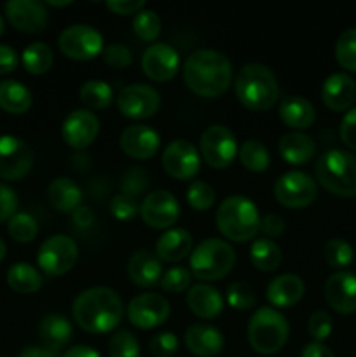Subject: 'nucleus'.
<instances>
[{
    "mask_svg": "<svg viewBox=\"0 0 356 357\" xmlns=\"http://www.w3.org/2000/svg\"><path fill=\"white\" fill-rule=\"evenodd\" d=\"M73 321L84 331L93 335H103L115 330L124 316V305L112 288L94 286L84 289L72 303Z\"/></svg>",
    "mask_w": 356,
    "mask_h": 357,
    "instance_id": "f257e3e1",
    "label": "nucleus"
},
{
    "mask_svg": "<svg viewBox=\"0 0 356 357\" xmlns=\"http://www.w3.org/2000/svg\"><path fill=\"white\" fill-rule=\"evenodd\" d=\"M184 80L198 96L216 98L232 84V65L223 52L198 49L185 59Z\"/></svg>",
    "mask_w": 356,
    "mask_h": 357,
    "instance_id": "f03ea898",
    "label": "nucleus"
},
{
    "mask_svg": "<svg viewBox=\"0 0 356 357\" xmlns=\"http://www.w3.org/2000/svg\"><path fill=\"white\" fill-rule=\"evenodd\" d=\"M236 96L253 112H265L276 105L279 98L278 79L269 66L248 63L237 72L234 80Z\"/></svg>",
    "mask_w": 356,
    "mask_h": 357,
    "instance_id": "7ed1b4c3",
    "label": "nucleus"
},
{
    "mask_svg": "<svg viewBox=\"0 0 356 357\" xmlns=\"http://www.w3.org/2000/svg\"><path fill=\"white\" fill-rule=\"evenodd\" d=\"M215 220L220 234L234 243H246L260 232V213L255 202L244 195L223 199L216 209Z\"/></svg>",
    "mask_w": 356,
    "mask_h": 357,
    "instance_id": "20e7f679",
    "label": "nucleus"
},
{
    "mask_svg": "<svg viewBox=\"0 0 356 357\" xmlns=\"http://www.w3.org/2000/svg\"><path fill=\"white\" fill-rule=\"evenodd\" d=\"M316 178L321 187L339 197L356 195V155L346 150H328L318 159Z\"/></svg>",
    "mask_w": 356,
    "mask_h": 357,
    "instance_id": "39448f33",
    "label": "nucleus"
},
{
    "mask_svg": "<svg viewBox=\"0 0 356 357\" xmlns=\"http://www.w3.org/2000/svg\"><path fill=\"white\" fill-rule=\"evenodd\" d=\"M290 326L285 316L272 307L255 310L248 323V342L251 349L262 356H271L281 351L288 340Z\"/></svg>",
    "mask_w": 356,
    "mask_h": 357,
    "instance_id": "423d86ee",
    "label": "nucleus"
},
{
    "mask_svg": "<svg viewBox=\"0 0 356 357\" xmlns=\"http://www.w3.org/2000/svg\"><path fill=\"white\" fill-rule=\"evenodd\" d=\"M236 265V251L222 239H205L192 250L191 272L201 281H218Z\"/></svg>",
    "mask_w": 356,
    "mask_h": 357,
    "instance_id": "0eeeda50",
    "label": "nucleus"
},
{
    "mask_svg": "<svg viewBox=\"0 0 356 357\" xmlns=\"http://www.w3.org/2000/svg\"><path fill=\"white\" fill-rule=\"evenodd\" d=\"M79 258V248L72 237L63 234L51 236L40 244L37 253V264L40 271L49 278H59L72 271Z\"/></svg>",
    "mask_w": 356,
    "mask_h": 357,
    "instance_id": "6e6552de",
    "label": "nucleus"
},
{
    "mask_svg": "<svg viewBox=\"0 0 356 357\" xmlns=\"http://www.w3.org/2000/svg\"><path fill=\"white\" fill-rule=\"evenodd\" d=\"M59 51L75 61H87L103 52V35L91 24H70L58 37Z\"/></svg>",
    "mask_w": 356,
    "mask_h": 357,
    "instance_id": "1a4fd4ad",
    "label": "nucleus"
},
{
    "mask_svg": "<svg viewBox=\"0 0 356 357\" xmlns=\"http://www.w3.org/2000/svg\"><path fill=\"white\" fill-rule=\"evenodd\" d=\"M199 150L209 167L225 169L237 155L236 136L225 126H209L199 139Z\"/></svg>",
    "mask_w": 356,
    "mask_h": 357,
    "instance_id": "9d476101",
    "label": "nucleus"
},
{
    "mask_svg": "<svg viewBox=\"0 0 356 357\" xmlns=\"http://www.w3.org/2000/svg\"><path fill=\"white\" fill-rule=\"evenodd\" d=\"M318 195L316 181L302 171H288L274 183V197L281 206L292 209L307 208Z\"/></svg>",
    "mask_w": 356,
    "mask_h": 357,
    "instance_id": "9b49d317",
    "label": "nucleus"
},
{
    "mask_svg": "<svg viewBox=\"0 0 356 357\" xmlns=\"http://www.w3.org/2000/svg\"><path fill=\"white\" fill-rule=\"evenodd\" d=\"M34 166V153L30 146L17 136H0V178L16 181L27 176Z\"/></svg>",
    "mask_w": 356,
    "mask_h": 357,
    "instance_id": "f8f14e48",
    "label": "nucleus"
},
{
    "mask_svg": "<svg viewBox=\"0 0 356 357\" xmlns=\"http://www.w3.org/2000/svg\"><path fill=\"white\" fill-rule=\"evenodd\" d=\"M161 107V96L152 86L147 84H129L119 93L117 108L124 117L143 121L152 115Z\"/></svg>",
    "mask_w": 356,
    "mask_h": 357,
    "instance_id": "ddd939ff",
    "label": "nucleus"
},
{
    "mask_svg": "<svg viewBox=\"0 0 356 357\" xmlns=\"http://www.w3.org/2000/svg\"><path fill=\"white\" fill-rule=\"evenodd\" d=\"M170 302L159 293H142L128 305V319L140 330H152L170 317Z\"/></svg>",
    "mask_w": 356,
    "mask_h": 357,
    "instance_id": "4468645a",
    "label": "nucleus"
},
{
    "mask_svg": "<svg viewBox=\"0 0 356 357\" xmlns=\"http://www.w3.org/2000/svg\"><path fill=\"white\" fill-rule=\"evenodd\" d=\"M163 167L171 178L177 180H192L201 167V155L198 149L187 139H173L164 149Z\"/></svg>",
    "mask_w": 356,
    "mask_h": 357,
    "instance_id": "2eb2a0df",
    "label": "nucleus"
},
{
    "mask_svg": "<svg viewBox=\"0 0 356 357\" xmlns=\"http://www.w3.org/2000/svg\"><path fill=\"white\" fill-rule=\"evenodd\" d=\"M140 216L150 229H170L180 216V204L170 190H154L140 204Z\"/></svg>",
    "mask_w": 356,
    "mask_h": 357,
    "instance_id": "dca6fc26",
    "label": "nucleus"
},
{
    "mask_svg": "<svg viewBox=\"0 0 356 357\" xmlns=\"http://www.w3.org/2000/svg\"><path fill=\"white\" fill-rule=\"evenodd\" d=\"M100 131V121L94 112L87 108H77L70 112L61 124V136L68 146L75 150H84L96 139Z\"/></svg>",
    "mask_w": 356,
    "mask_h": 357,
    "instance_id": "f3484780",
    "label": "nucleus"
},
{
    "mask_svg": "<svg viewBox=\"0 0 356 357\" xmlns=\"http://www.w3.org/2000/svg\"><path fill=\"white\" fill-rule=\"evenodd\" d=\"M178 66H180V56L175 47L164 42L150 44L142 56L143 73L154 82L171 80L177 75Z\"/></svg>",
    "mask_w": 356,
    "mask_h": 357,
    "instance_id": "a211bd4d",
    "label": "nucleus"
},
{
    "mask_svg": "<svg viewBox=\"0 0 356 357\" xmlns=\"http://www.w3.org/2000/svg\"><path fill=\"white\" fill-rule=\"evenodd\" d=\"M7 20L14 28L27 33H38L47 26V9L38 0H9L6 3Z\"/></svg>",
    "mask_w": 356,
    "mask_h": 357,
    "instance_id": "6ab92c4d",
    "label": "nucleus"
},
{
    "mask_svg": "<svg viewBox=\"0 0 356 357\" xmlns=\"http://www.w3.org/2000/svg\"><path fill=\"white\" fill-rule=\"evenodd\" d=\"M122 152L136 160H147L159 152L161 138L156 129L145 124L128 126L119 139Z\"/></svg>",
    "mask_w": 356,
    "mask_h": 357,
    "instance_id": "aec40b11",
    "label": "nucleus"
},
{
    "mask_svg": "<svg viewBox=\"0 0 356 357\" xmlns=\"http://www.w3.org/2000/svg\"><path fill=\"white\" fill-rule=\"evenodd\" d=\"M325 298L328 305L339 314L356 312V274L349 271H339L327 279Z\"/></svg>",
    "mask_w": 356,
    "mask_h": 357,
    "instance_id": "412c9836",
    "label": "nucleus"
},
{
    "mask_svg": "<svg viewBox=\"0 0 356 357\" xmlns=\"http://www.w3.org/2000/svg\"><path fill=\"white\" fill-rule=\"evenodd\" d=\"M321 100L334 112L348 110L356 101V80L348 73H332L321 86Z\"/></svg>",
    "mask_w": 356,
    "mask_h": 357,
    "instance_id": "4be33fe9",
    "label": "nucleus"
},
{
    "mask_svg": "<svg viewBox=\"0 0 356 357\" xmlns=\"http://www.w3.org/2000/svg\"><path fill=\"white\" fill-rule=\"evenodd\" d=\"M185 345L198 357H215L223 351V335L212 324H192L185 331Z\"/></svg>",
    "mask_w": 356,
    "mask_h": 357,
    "instance_id": "5701e85b",
    "label": "nucleus"
},
{
    "mask_svg": "<svg viewBox=\"0 0 356 357\" xmlns=\"http://www.w3.org/2000/svg\"><path fill=\"white\" fill-rule=\"evenodd\" d=\"M306 284L297 274H281L272 279L267 286V300L272 307L290 309L302 300Z\"/></svg>",
    "mask_w": 356,
    "mask_h": 357,
    "instance_id": "b1692460",
    "label": "nucleus"
},
{
    "mask_svg": "<svg viewBox=\"0 0 356 357\" xmlns=\"http://www.w3.org/2000/svg\"><path fill=\"white\" fill-rule=\"evenodd\" d=\"M128 275L133 284L142 286V288H152L161 282L163 265L156 253L149 250H140L129 258Z\"/></svg>",
    "mask_w": 356,
    "mask_h": 357,
    "instance_id": "393cba45",
    "label": "nucleus"
},
{
    "mask_svg": "<svg viewBox=\"0 0 356 357\" xmlns=\"http://www.w3.org/2000/svg\"><path fill=\"white\" fill-rule=\"evenodd\" d=\"M187 305L194 316L201 319H215L223 310V298L216 288L209 284H195L188 288Z\"/></svg>",
    "mask_w": 356,
    "mask_h": 357,
    "instance_id": "a878e982",
    "label": "nucleus"
},
{
    "mask_svg": "<svg viewBox=\"0 0 356 357\" xmlns=\"http://www.w3.org/2000/svg\"><path fill=\"white\" fill-rule=\"evenodd\" d=\"M192 251V236L185 229H170L157 239L156 255L161 261H180Z\"/></svg>",
    "mask_w": 356,
    "mask_h": 357,
    "instance_id": "bb28decb",
    "label": "nucleus"
},
{
    "mask_svg": "<svg viewBox=\"0 0 356 357\" xmlns=\"http://www.w3.org/2000/svg\"><path fill=\"white\" fill-rule=\"evenodd\" d=\"M278 150L283 159L288 164H306L316 153V143L309 135L300 131H290L281 136L278 143Z\"/></svg>",
    "mask_w": 356,
    "mask_h": 357,
    "instance_id": "cd10ccee",
    "label": "nucleus"
},
{
    "mask_svg": "<svg viewBox=\"0 0 356 357\" xmlns=\"http://www.w3.org/2000/svg\"><path fill=\"white\" fill-rule=\"evenodd\" d=\"M47 201L56 211L73 213L82 206V190L73 180L59 176L47 187Z\"/></svg>",
    "mask_w": 356,
    "mask_h": 357,
    "instance_id": "c85d7f7f",
    "label": "nucleus"
},
{
    "mask_svg": "<svg viewBox=\"0 0 356 357\" xmlns=\"http://www.w3.org/2000/svg\"><path fill=\"white\" fill-rule=\"evenodd\" d=\"M279 117L286 126L300 131V129H307L314 124L316 110H314L313 103L306 98L286 96L279 103Z\"/></svg>",
    "mask_w": 356,
    "mask_h": 357,
    "instance_id": "c756f323",
    "label": "nucleus"
},
{
    "mask_svg": "<svg viewBox=\"0 0 356 357\" xmlns=\"http://www.w3.org/2000/svg\"><path fill=\"white\" fill-rule=\"evenodd\" d=\"M38 335L45 347L61 351L63 345L68 344L72 338V324L59 314H47L38 324Z\"/></svg>",
    "mask_w": 356,
    "mask_h": 357,
    "instance_id": "7c9ffc66",
    "label": "nucleus"
},
{
    "mask_svg": "<svg viewBox=\"0 0 356 357\" xmlns=\"http://www.w3.org/2000/svg\"><path fill=\"white\" fill-rule=\"evenodd\" d=\"M31 93L20 80L7 79L0 82V108L9 114H24L31 107Z\"/></svg>",
    "mask_w": 356,
    "mask_h": 357,
    "instance_id": "2f4dec72",
    "label": "nucleus"
},
{
    "mask_svg": "<svg viewBox=\"0 0 356 357\" xmlns=\"http://www.w3.org/2000/svg\"><path fill=\"white\" fill-rule=\"evenodd\" d=\"M42 274L30 264L17 261L7 271V284L21 295H31L42 288Z\"/></svg>",
    "mask_w": 356,
    "mask_h": 357,
    "instance_id": "473e14b6",
    "label": "nucleus"
},
{
    "mask_svg": "<svg viewBox=\"0 0 356 357\" xmlns=\"http://www.w3.org/2000/svg\"><path fill=\"white\" fill-rule=\"evenodd\" d=\"M250 260L253 264V267L258 268V271L272 272L281 265V248L274 241L262 237V239H257L251 244Z\"/></svg>",
    "mask_w": 356,
    "mask_h": 357,
    "instance_id": "72a5a7b5",
    "label": "nucleus"
},
{
    "mask_svg": "<svg viewBox=\"0 0 356 357\" xmlns=\"http://www.w3.org/2000/svg\"><path fill=\"white\" fill-rule=\"evenodd\" d=\"M21 61H23L27 72H30L31 75H44L45 72L51 70L52 63H54V54H52V49L47 44L34 42V44L24 47L23 54H21Z\"/></svg>",
    "mask_w": 356,
    "mask_h": 357,
    "instance_id": "f704fd0d",
    "label": "nucleus"
},
{
    "mask_svg": "<svg viewBox=\"0 0 356 357\" xmlns=\"http://www.w3.org/2000/svg\"><path fill=\"white\" fill-rule=\"evenodd\" d=\"M79 98L91 110H103L114 101V91L105 80L91 79L80 87Z\"/></svg>",
    "mask_w": 356,
    "mask_h": 357,
    "instance_id": "c9c22d12",
    "label": "nucleus"
},
{
    "mask_svg": "<svg viewBox=\"0 0 356 357\" xmlns=\"http://www.w3.org/2000/svg\"><path fill=\"white\" fill-rule=\"evenodd\" d=\"M237 155H239L241 164L248 171H253V173H264V171H267L269 164H271V155H269L267 146L262 142H258V139H246L241 145Z\"/></svg>",
    "mask_w": 356,
    "mask_h": 357,
    "instance_id": "e433bc0d",
    "label": "nucleus"
},
{
    "mask_svg": "<svg viewBox=\"0 0 356 357\" xmlns=\"http://www.w3.org/2000/svg\"><path fill=\"white\" fill-rule=\"evenodd\" d=\"M161 26L159 14L152 9H142L133 20V31L143 42H156L161 35Z\"/></svg>",
    "mask_w": 356,
    "mask_h": 357,
    "instance_id": "4c0bfd02",
    "label": "nucleus"
},
{
    "mask_svg": "<svg viewBox=\"0 0 356 357\" xmlns=\"http://www.w3.org/2000/svg\"><path fill=\"white\" fill-rule=\"evenodd\" d=\"M323 258L330 267L346 268L355 260V250L344 239H330L323 246Z\"/></svg>",
    "mask_w": 356,
    "mask_h": 357,
    "instance_id": "58836bf2",
    "label": "nucleus"
},
{
    "mask_svg": "<svg viewBox=\"0 0 356 357\" xmlns=\"http://www.w3.org/2000/svg\"><path fill=\"white\" fill-rule=\"evenodd\" d=\"M335 58L349 72H356V28H348L335 42Z\"/></svg>",
    "mask_w": 356,
    "mask_h": 357,
    "instance_id": "ea45409f",
    "label": "nucleus"
},
{
    "mask_svg": "<svg viewBox=\"0 0 356 357\" xmlns=\"http://www.w3.org/2000/svg\"><path fill=\"white\" fill-rule=\"evenodd\" d=\"M7 230H9V236L17 243H31L38 234V223L28 213H16L9 220Z\"/></svg>",
    "mask_w": 356,
    "mask_h": 357,
    "instance_id": "a19ab883",
    "label": "nucleus"
},
{
    "mask_svg": "<svg viewBox=\"0 0 356 357\" xmlns=\"http://www.w3.org/2000/svg\"><path fill=\"white\" fill-rule=\"evenodd\" d=\"M110 357H140V342L129 330H119L108 342Z\"/></svg>",
    "mask_w": 356,
    "mask_h": 357,
    "instance_id": "79ce46f5",
    "label": "nucleus"
},
{
    "mask_svg": "<svg viewBox=\"0 0 356 357\" xmlns=\"http://www.w3.org/2000/svg\"><path fill=\"white\" fill-rule=\"evenodd\" d=\"M227 303L236 310H250L257 305L253 286L244 281H236L227 288Z\"/></svg>",
    "mask_w": 356,
    "mask_h": 357,
    "instance_id": "37998d69",
    "label": "nucleus"
},
{
    "mask_svg": "<svg viewBox=\"0 0 356 357\" xmlns=\"http://www.w3.org/2000/svg\"><path fill=\"white\" fill-rule=\"evenodd\" d=\"M215 188L206 181H192L187 188V202L195 211H208L215 204Z\"/></svg>",
    "mask_w": 356,
    "mask_h": 357,
    "instance_id": "c03bdc74",
    "label": "nucleus"
},
{
    "mask_svg": "<svg viewBox=\"0 0 356 357\" xmlns=\"http://www.w3.org/2000/svg\"><path fill=\"white\" fill-rule=\"evenodd\" d=\"M147 187H149V174L143 167L135 166L129 167L121 178V190L122 194H128L131 197H138V195L145 194Z\"/></svg>",
    "mask_w": 356,
    "mask_h": 357,
    "instance_id": "a18cd8bd",
    "label": "nucleus"
},
{
    "mask_svg": "<svg viewBox=\"0 0 356 357\" xmlns=\"http://www.w3.org/2000/svg\"><path fill=\"white\" fill-rule=\"evenodd\" d=\"M191 281H192V274L188 268L173 267L170 268V271L164 272L159 284L166 293H173V295H177V293H181L185 291V289H188Z\"/></svg>",
    "mask_w": 356,
    "mask_h": 357,
    "instance_id": "49530a36",
    "label": "nucleus"
},
{
    "mask_svg": "<svg viewBox=\"0 0 356 357\" xmlns=\"http://www.w3.org/2000/svg\"><path fill=\"white\" fill-rule=\"evenodd\" d=\"M110 213L117 220L128 222V220L135 218L136 213H140L138 199L131 197L128 194H117L110 199Z\"/></svg>",
    "mask_w": 356,
    "mask_h": 357,
    "instance_id": "de8ad7c7",
    "label": "nucleus"
},
{
    "mask_svg": "<svg viewBox=\"0 0 356 357\" xmlns=\"http://www.w3.org/2000/svg\"><path fill=\"white\" fill-rule=\"evenodd\" d=\"M307 330H309V335L314 338V342L321 344L323 340H327L334 330L330 314L323 312V310H316V312L311 314L309 321H307Z\"/></svg>",
    "mask_w": 356,
    "mask_h": 357,
    "instance_id": "09e8293b",
    "label": "nucleus"
},
{
    "mask_svg": "<svg viewBox=\"0 0 356 357\" xmlns=\"http://www.w3.org/2000/svg\"><path fill=\"white\" fill-rule=\"evenodd\" d=\"M150 352L156 357H171L178 349L177 335L171 331H163V333L154 335L149 344Z\"/></svg>",
    "mask_w": 356,
    "mask_h": 357,
    "instance_id": "8fccbe9b",
    "label": "nucleus"
},
{
    "mask_svg": "<svg viewBox=\"0 0 356 357\" xmlns=\"http://www.w3.org/2000/svg\"><path fill=\"white\" fill-rule=\"evenodd\" d=\"M101 54H103V61L112 68H126L133 61L131 51L122 44H110L103 49Z\"/></svg>",
    "mask_w": 356,
    "mask_h": 357,
    "instance_id": "3c124183",
    "label": "nucleus"
},
{
    "mask_svg": "<svg viewBox=\"0 0 356 357\" xmlns=\"http://www.w3.org/2000/svg\"><path fill=\"white\" fill-rule=\"evenodd\" d=\"M17 209V195L7 185L0 183V223L10 220L16 215Z\"/></svg>",
    "mask_w": 356,
    "mask_h": 357,
    "instance_id": "603ef678",
    "label": "nucleus"
},
{
    "mask_svg": "<svg viewBox=\"0 0 356 357\" xmlns=\"http://www.w3.org/2000/svg\"><path fill=\"white\" fill-rule=\"evenodd\" d=\"M341 139L348 149L355 150L356 152V108L346 112V115L342 117L341 122Z\"/></svg>",
    "mask_w": 356,
    "mask_h": 357,
    "instance_id": "864d4df0",
    "label": "nucleus"
},
{
    "mask_svg": "<svg viewBox=\"0 0 356 357\" xmlns=\"http://www.w3.org/2000/svg\"><path fill=\"white\" fill-rule=\"evenodd\" d=\"M107 7L119 16H129L145 9V0H108Z\"/></svg>",
    "mask_w": 356,
    "mask_h": 357,
    "instance_id": "5fc2aeb1",
    "label": "nucleus"
},
{
    "mask_svg": "<svg viewBox=\"0 0 356 357\" xmlns=\"http://www.w3.org/2000/svg\"><path fill=\"white\" fill-rule=\"evenodd\" d=\"M260 230L264 232L265 239H269V237H279L285 232V220L279 215H276V213H269V215L262 216Z\"/></svg>",
    "mask_w": 356,
    "mask_h": 357,
    "instance_id": "6e6d98bb",
    "label": "nucleus"
},
{
    "mask_svg": "<svg viewBox=\"0 0 356 357\" xmlns=\"http://www.w3.org/2000/svg\"><path fill=\"white\" fill-rule=\"evenodd\" d=\"M20 65V56L10 45L0 44V75L10 73Z\"/></svg>",
    "mask_w": 356,
    "mask_h": 357,
    "instance_id": "4d7b16f0",
    "label": "nucleus"
},
{
    "mask_svg": "<svg viewBox=\"0 0 356 357\" xmlns=\"http://www.w3.org/2000/svg\"><path fill=\"white\" fill-rule=\"evenodd\" d=\"M300 357H335L334 352H332L330 347H327L325 344H320V342H311L304 347L302 354Z\"/></svg>",
    "mask_w": 356,
    "mask_h": 357,
    "instance_id": "13d9d810",
    "label": "nucleus"
},
{
    "mask_svg": "<svg viewBox=\"0 0 356 357\" xmlns=\"http://www.w3.org/2000/svg\"><path fill=\"white\" fill-rule=\"evenodd\" d=\"M72 218H73V223H75L79 229H87V227L93 225V222H94L93 211H91L89 208H86V206H80V208H77L75 211L72 213Z\"/></svg>",
    "mask_w": 356,
    "mask_h": 357,
    "instance_id": "bf43d9fd",
    "label": "nucleus"
},
{
    "mask_svg": "<svg viewBox=\"0 0 356 357\" xmlns=\"http://www.w3.org/2000/svg\"><path fill=\"white\" fill-rule=\"evenodd\" d=\"M20 357H59V351L49 349L45 345L38 347V345H30V347L23 349Z\"/></svg>",
    "mask_w": 356,
    "mask_h": 357,
    "instance_id": "052dcab7",
    "label": "nucleus"
},
{
    "mask_svg": "<svg viewBox=\"0 0 356 357\" xmlns=\"http://www.w3.org/2000/svg\"><path fill=\"white\" fill-rule=\"evenodd\" d=\"M61 357H101L94 349L87 347V345H75V347L68 349Z\"/></svg>",
    "mask_w": 356,
    "mask_h": 357,
    "instance_id": "680f3d73",
    "label": "nucleus"
},
{
    "mask_svg": "<svg viewBox=\"0 0 356 357\" xmlns=\"http://www.w3.org/2000/svg\"><path fill=\"white\" fill-rule=\"evenodd\" d=\"M49 6L52 7H66V6H72V2L70 0H65V2H54V0H49Z\"/></svg>",
    "mask_w": 356,
    "mask_h": 357,
    "instance_id": "e2e57ef3",
    "label": "nucleus"
},
{
    "mask_svg": "<svg viewBox=\"0 0 356 357\" xmlns=\"http://www.w3.org/2000/svg\"><path fill=\"white\" fill-rule=\"evenodd\" d=\"M6 251H7V248H6V243H3V241L0 239V261H2L3 258H6Z\"/></svg>",
    "mask_w": 356,
    "mask_h": 357,
    "instance_id": "0e129e2a",
    "label": "nucleus"
},
{
    "mask_svg": "<svg viewBox=\"0 0 356 357\" xmlns=\"http://www.w3.org/2000/svg\"><path fill=\"white\" fill-rule=\"evenodd\" d=\"M3 33V20H2V16H0V35Z\"/></svg>",
    "mask_w": 356,
    "mask_h": 357,
    "instance_id": "69168bd1",
    "label": "nucleus"
},
{
    "mask_svg": "<svg viewBox=\"0 0 356 357\" xmlns=\"http://www.w3.org/2000/svg\"><path fill=\"white\" fill-rule=\"evenodd\" d=\"M0 357H6V356H0Z\"/></svg>",
    "mask_w": 356,
    "mask_h": 357,
    "instance_id": "338daca9",
    "label": "nucleus"
}]
</instances>
